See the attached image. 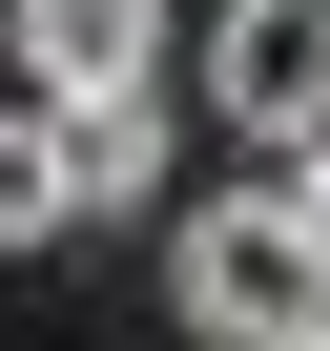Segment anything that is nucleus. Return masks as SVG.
<instances>
[{"label":"nucleus","mask_w":330,"mask_h":351,"mask_svg":"<svg viewBox=\"0 0 330 351\" xmlns=\"http://www.w3.org/2000/svg\"><path fill=\"white\" fill-rule=\"evenodd\" d=\"M207 104L227 124H330V0H227V21H207Z\"/></svg>","instance_id":"7ed1b4c3"},{"label":"nucleus","mask_w":330,"mask_h":351,"mask_svg":"<svg viewBox=\"0 0 330 351\" xmlns=\"http://www.w3.org/2000/svg\"><path fill=\"white\" fill-rule=\"evenodd\" d=\"M186 330L207 351H309V289H330V248H309V207L289 186H227V207H186Z\"/></svg>","instance_id":"f257e3e1"},{"label":"nucleus","mask_w":330,"mask_h":351,"mask_svg":"<svg viewBox=\"0 0 330 351\" xmlns=\"http://www.w3.org/2000/svg\"><path fill=\"white\" fill-rule=\"evenodd\" d=\"M42 228H83V186H62V104L0 83V248H42Z\"/></svg>","instance_id":"39448f33"},{"label":"nucleus","mask_w":330,"mask_h":351,"mask_svg":"<svg viewBox=\"0 0 330 351\" xmlns=\"http://www.w3.org/2000/svg\"><path fill=\"white\" fill-rule=\"evenodd\" d=\"M0 62H21V104H124L165 83V0H0Z\"/></svg>","instance_id":"f03ea898"},{"label":"nucleus","mask_w":330,"mask_h":351,"mask_svg":"<svg viewBox=\"0 0 330 351\" xmlns=\"http://www.w3.org/2000/svg\"><path fill=\"white\" fill-rule=\"evenodd\" d=\"M268 186L309 207V248H330V124H289V165H268Z\"/></svg>","instance_id":"423d86ee"},{"label":"nucleus","mask_w":330,"mask_h":351,"mask_svg":"<svg viewBox=\"0 0 330 351\" xmlns=\"http://www.w3.org/2000/svg\"><path fill=\"white\" fill-rule=\"evenodd\" d=\"M62 186H83V207H144V186H165V83L62 104Z\"/></svg>","instance_id":"20e7f679"}]
</instances>
